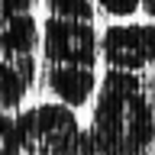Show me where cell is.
<instances>
[{
	"mask_svg": "<svg viewBox=\"0 0 155 155\" xmlns=\"http://www.w3.org/2000/svg\"><path fill=\"white\" fill-rule=\"evenodd\" d=\"M84 149L94 155H152L155 104L136 71L107 68L104 81H97Z\"/></svg>",
	"mask_w": 155,
	"mask_h": 155,
	"instance_id": "cell-1",
	"label": "cell"
},
{
	"mask_svg": "<svg viewBox=\"0 0 155 155\" xmlns=\"http://www.w3.org/2000/svg\"><path fill=\"white\" fill-rule=\"evenodd\" d=\"M19 142L26 155H81L84 126L65 104H36L16 116Z\"/></svg>",
	"mask_w": 155,
	"mask_h": 155,
	"instance_id": "cell-2",
	"label": "cell"
},
{
	"mask_svg": "<svg viewBox=\"0 0 155 155\" xmlns=\"http://www.w3.org/2000/svg\"><path fill=\"white\" fill-rule=\"evenodd\" d=\"M39 45H42L45 65L94 68L100 58V39H97L94 23H81V19L48 16L39 26Z\"/></svg>",
	"mask_w": 155,
	"mask_h": 155,
	"instance_id": "cell-3",
	"label": "cell"
},
{
	"mask_svg": "<svg viewBox=\"0 0 155 155\" xmlns=\"http://www.w3.org/2000/svg\"><path fill=\"white\" fill-rule=\"evenodd\" d=\"M100 55L107 68L142 71L155 65V26L152 23H116L100 36Z\"/></svg>",
	"mask_w": 155,
	"mask_h": 155,
	"instance_id": "cell-4",
	"label": "cell"
},
{
	"mask_svg": "<svg viewBox=\"0 0 155 155\" xmlns=\"http://www.w3.org/2000/svg\"><path fill=\"white\" fill-rule=\"evenodd\" d=\"M39 0H0V58L36 55L39 23L32 16Z\"/></svg>",
	"mask_w": 155,
	"mask_h": 155,
	"instance_id": "cell-5",
	"label": "cell"
},
{
	"mask_svg": "<svg viewBox=\"0 0 155 155\" xmlns=\"http://www.w3.org/2000/svg\"><path fill=\"white\" fill-rule=\"evenodd\" d=\"M45 87L58 97L65 107H84L97 91L94 68H78V65H45Z\"/></svg>",
	"mask_w": 155,
	"mask_h": 155,
	"instance_id": "cell-6",
	"label": "cell"
},
{
	"mask_svg": "<svg viewBox=\"0 0 155 155\" xmlns=\"http://www.w3.org/2000/svg\"><path fill=\"white\" fill-rule=\"evenodd\" d=\"M36 81V58H0V113L23 107Z\"/></svg>",
	"mask_w": 155,
	"mask_h": 155,
	"instance_id": "cell-7",
	"label": "cell"
},
{
	"mask_svg": "<svg viewBox=\"0 0 155 155\" xmlns=\"http://www.w3.org/2000/svg\"><path fill=\"white\" fill-rule=\"evenodd\" d=\"M42 3H45L48 16L94 23V0H42Z\"/></svg>",
	"mask_w": 155,
	"mask_h": 155,
	"instance_id": "cell-8",
	"label": "cell"
},
{
	"mask_svg": "<svg viewBox=\"0 0 155 155\" xmlns=\"http://www.w3.org/2000/svg\"><path fill=\"white\" fill-rule=\"evenodd\" d=\"M0 155H26L23 152V142H19L16 120L10 113H0Z\"/></svg>",
	"mask_w": 155,
	"mask_h": 155,
	"instance_id": "cell-9",
	"label": "cell"
},
{
	"mask_svg": "<svg viewBox=\"0 0 155 155\" xmlns=\"http://www.w3.org/2000/svg\"><path fill=\"white\" fill-rule=\"evenodd\" d=\"M94 3L107 16H133L136 10L142 7V0H94Z\"/></svg>",
	"mask_w": 155,
	"mask_h": 155,
	"instance_id": "cell-10",
	"label": "cell"
},
{
	"mask_svg": "<svg viewBox=\"0 0 155 155\" xmlns=\"http://www.w3.org/2000/svg\"><path fill=\"white\" fill-rule=\"evenodd\" d=\"M142 10L149 13V19H155V0H142Z\"/></svg>",
	"mask_w": 155,
	"mask_h": 155,
	"instance_id": "cell-11",
	"label": "cell"
}]
</instances>
